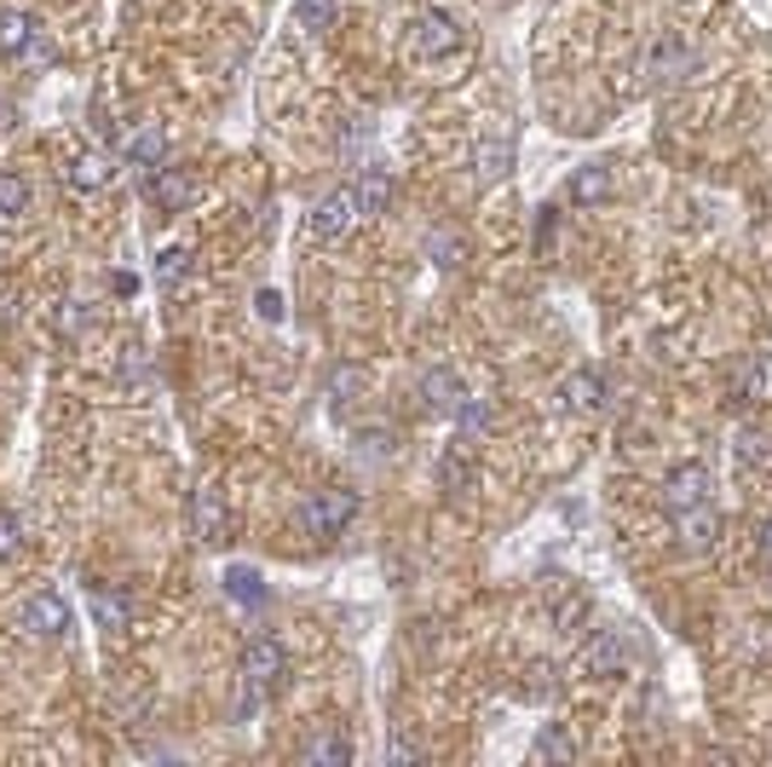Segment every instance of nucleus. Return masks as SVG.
Listing matches in <instances>:
<instances>
[{"label":"nucleus","instance_id":"1","mask_svg":"<svg viewBox=\"0 0 772 767\" xmlns=\"http://www.w3.org/2000/svg\"><path fill=\"white\" fill-rule=\"evenodd\" d=\"M352 520H357V490H317L311 503L300 508L306 537H340Z\"/></svg>","mask_w":772,"mask_h":767},{"label":"nucleus","instance_id":"2","mask_svg":"<svg viewBox=\"0 0 772 767\" xmlns=\"http://www.w3.org/2000/svg\"><path fill=\"white\" fill-rule=\"evenodd\" d=\"M283 675H288V652L277 641H248L242 652V687H254V692H271V687H283Z\"/></svg>","mask_w":772,"mask_h":767},{"label":"nucleus","instance_id":"3","mask_svg":"<svg viewBox=\"0 0 772 767\" xmlns=\"http://www.w3.org/2000/svg\"><path fill=\"white\" fill-rule=\"evenodd\" d=\"M628 658H634V646H628L623 629H594L588 646H582V669L588 675H617V669H628Z\"/></svg>","mask_w":772,"mask_h":767},{"label":"nucleus","instance_id":"4","mask_svg":"<svg viewBox=\"0 0 772 767\" xmlns=\"http://www.w3.org/2000/svg\"><path fill=\"white\" fill-rule=\"evenodd\" d=\"M357 219H363V214H357V191H329V196L311 208V237L334 242V237H347Z\"/></svg>","mask_w":772,"mask_h":767},{"label":"nucleus","instance_id":"5","mask_svg":"<svg viewBox=\"0 0 772 767\" xmlns=\"http://www.w3.org/2000/svg\"><path fill=\"white\" fill-rule=\"evenodd\" d=\"M18 623H24L30 635H41V641H58V635H70V606H64L58 595H30L24 606H18Z\"/></svg>","mask_w":772,"mask_h":767},{"label":"nucleus","instance_id":"6","mask_svg":"<svg viewBox=\"0 0 772 767\" xmlns=\"http://www.w3.org/2000/svg\"><path fill=\"white\" fill-rule=\"evenodd\" d=\"M663 503H669V508H697V503H709V467H703V462H674L669 480H663Z\"/></svg>","mask_w":772,"mask_h":767},{"label":"nucleus","instance_id":"7","mask_svg":"<svg viewBox=\"0 0 772 767\" xmlns=\"http://www.w3.org/2000/svg\"><path fill=\"white\" fill-rule=\"evenodd\" d=\"M150 202H156L162 214L191 208V202H196V173H191V168H156V173H150Z\"/></svg>","mask_w":772,"mask_h":767},{"label":"nucleus","instance_id":"8","mask_svg":"<svg viewBox=\"0 0 772 767\" xmlns=\"http://www.w3.org/2000/svg\"><path fill=\"white\" fill-rule=\"evenodd\" d=\"M674 514H680V543H686L692 554L715 549V537H720V520H715V508H709V503H697V508H674Z\"/></svg>","mask_w":772,"mask_h":767},{"label":"nucleus","instance_id":"9","mask_svg":"<svg viewBox=\"0 0 772 767\" xmlns=\"http://www.w3.org/2000/svg\"><path fill=\"white\" fill-rule=\"evenodd\" d=\"M191 526H196L202 543H225V503H219V490L202 485V490L191 496Z\"/></svg>","mask_w":772,"mask_h":767},{"label":"nucleus","instance_id":"10","mask_svg":"<svg viewBox=\"0 0 772 767\" xmlns=\"http://www.w3.org/2000/svg\"><path fill=\"white\" fill-rule=\"evenodd\" d=\"M565 196H571L577 208H594V202H605V196H611V168H600V162L577 168L571 185H565Z\"/></svg>","mask_w":772,"mask_h":767},{"label":"nucleus","instance_id":"11","mask_svg":"<svg viewBox=\"0 0 772 767\" xmlns=\"http://www.w3.org/2000/svg\"><path fill=\"white\" fill-rule=\"evenodd\" d=\"M110 179H116V162H110L104 150H81L76 162H70V185L76 191H104Z\"/></svg>","mask_w":772,"mask_h":767},{"label":"nucleus","instance_id":"12","mask_svg":"<svg viewBox=\"0 0 772 767\" xmlns=\"http://www.w3.org/2000/svg\"><path fill=\"white\" fill-rule=\"evenodd\" d=\"M508 168H513V139H479V150H473V173L485 179H508Z\"/></svg>","mask_w":772,"mask_h":767},{"label":"nucleus","instance_id":"13","mask_svg":"<svg viewBox=\"0 0 772 767\" xmlns=\"http://www.w3.org/2000/svg\"><path fill=\"white\" fill-rule=\"evenodd\" d=\"M416 41H421V53H450V47H462V30H456V18H450V12H427Z\"/></svg>","mask_w":772,"mask_h":767},{"label":"nucleus","instance_id":"14","mask_svg":"<svg viewBox=\"0 0 772 767\" xmlns=\"http://www.w3.org/2000/svg\"><path fill=\"white\" fill-rule=\"evenodd\" d=\"M386 208H393V179H386L381 168H370V173H363V185H357V214L381 219Z\"/></svg>","mask_w":772,"mask_h":767},{"label":"nucleus","instance_id":"15","mask_svg":"<svg viewBox=\"0 0 772 767\" xmlns=\"http://www.w3.org/2000/svg\"><path fill=\"white\" fill-rule=\"evenodd\" d=\"M421 398H427V410L450 416V410H456V398H462V381L450 375V370H427V381H421Z\"/></svg>","mask_w":772,"mask_h":767},{"label":"nucleus","instance_id":"16","mask_svg":"<svg viewBox=\"0 0 772 767\" xmlns=\"http://www.w3.org/2000/svg\"><path fill=\"white\" fill-rule=\"evenodd\" d=\"M24 214H30V179L12 168V173H0V225H12Z\"/></svg>","mask_w":772,"mask_h":767},{"label":"nucleus","instance_id":"17","mask_svg":"<svg viewBox=\"0 0 772 767\" xmlns=\"http://www.w3.org/2000/svg\"><path fill=\"white\" fill-rule=\"evenodd\" d=\"M35 18L30 12H0V53H30L35 47Z\"/></svg>","mask_w":772,"mask_h":767},{"label":"nucleus","instance_id":"18","mask_svg":"<svg viewBox=\"0 0 772 767\" xmlns=\"http://www.w3.org/2000/svg\"><path fill=\"white\" fill-rule=\"evenodd\" d=\"M294 18H300V30L323 35L334 18H340V0H294Z\"/></svg>","mask_w":772,"mask_h":767},{"label":"nucleus","instance_id":"19","mask_svg":"<svg viewBox=\"0 0 772 767\" xmlns=\"http://www.w3.org/2000/svg\"><path fill=\"white\" fill-rule=\"evenodd\" d=\"M300 756H306V762H334V767H340V762H352V744L340 738V733H317V738L300 744Z\"/></svg>","mask_w":772,"mask_h":767},{"label":"nucleus","instance_id":"20","mask_svg":"<svg viewBox=\"0 0 772 767\" xmlns=\"http://www.w3.org/2000/svg\"><path fill=\"white\" fill-rule=\"evenodd\" d=\"M565 404H571V410H600V375L577 370L571 381H565Z\"/></svg>","mask_w":772,"mask_h":767},{"label":"nucleus","instance_id":"21","mask_svg":"<svg viewBox=\"0 0 772 767\" xmlns=\"http://www.w3.org/2000/svg\"><path fill=\"white\" fill-rule=\"evenodd\" d=\"M582 623H588V595H559L554 600V629L559 635H582Z\"/></svg>","mask_w":772,"mask_h":767},{"label":"nucleus","instance_id":"22","mask_svg":"<svg viewBox=\"0 0 772 767\" xmlns=\"http://www.w3.org/2000/svg\"><path fill=\"white\" fill-rule=\"evenodd\" d=\"M162 150H168V139H162V127H145L139 139L127 145V156H133V168H150L156 173V162H162Z\"/></svg>","mask_w":772,"mask_h":767},{"label":"nucleus","instance_id":"23","mask_svg":"<svg viewBox=\"0 0 772 767\" xmlns=\"http://www.w3.org/2000/svg\"><path fill=\"white\" fill-rule=\"evenodd\" d=\"M450 416H456L462 433H485V427H490V404H485V398H473V393H462Z\"/></svg>","mask_w":772,"mask_h":767},{"label":"nucleus","instance_id":"24","mask_svg":"<svg viewBox=\"0 0 772 767\" xmlns=\"http://www.w3.org/2000/svg\"><path fill=\"white\" fill-rule=\"evenodd\" d=\"M536 756H542V762H571V756H577L571 727H548V733L536 738Z\"/></svg>","mask_w":772,"mask_h":767},{"label":"nucleus","instance_id":"25","mask_svg":"<svg viewBox=\"0 0 772 767\" xmlns=\"http://www.w3.org/2000/svg\"><path fill=\"white\" fill-rule=\"evenodd\" d=\"M93 618H99V629H110V635H116V629H127V600L122 595H93Z\"/></svg>","mask_w":772,"mask_h":767},{"label":"nucleus","instance_id":"26","mask_svg":"<svg viewBox=\"0 0 772 767\" xmlns=\"http://www.w3.org/2000/svg\"><path fill=\"white\" fill-rule=\"evenodd\" d=\"M18 549H24V520L12 508H0V560H18Z\"/></svg>","mask_w":772,"mask_h":767},{"label":"nucleus","instance_id":"27","mask_svg":"<svg viewBox=\"0 0 772 767\" xmlns=\"http://www.w3.org/2000/svg\"><path fill=\"white\" fill-rule=\"evenodd\" d=\"M427 255H433L439 266H462V237H450V232H433V237H427Z\"/></svg>","mask_w":772,"mask_h":767},{"label":"nucleus","instance_id":"28","mask_svg":"<svg viewBox=\"0 0 772 767\" xmlns=\"http://www.w3.org/2000/svg\"><path fill=\"white\" fill-rule=\"evenodd\" d=\"M185 272H191V255H185V248H168V255L156 260V283H179Z\"/></svg>","mask_w":772,"mask_h":767},{"label":"nucleus","instance_id":"29","mask_svg":"<svg viewBox=\"0 0 772 767\" xmlns=\"http://www.w3.org/2000/svg\"><path fill=\"white\" fill-rule=\"evenodd\" d=\"M87 324H93V312H87L81 301H64V312H58V329H64V335H81Z\"/></svg>","mask_w":772,"mask_h":767},{"label":"nucleus","instance_id":"30","mask_svg":"<svg viewBox=\"0 0 772 767\" xmlns=\"http://www.w3.org/2000/svg\"><path fill=\"white\" fill-rule=\"evenodd\" d=\"M225 583H231V595H237V600H260V577H254V572L231 566V572H225Z\"/></svg>","mask_w":772,"mask_h":767},{"label":"nucleus","instance_id":"31","mask_svg":"<svg viewBox=\"0 0 772 767\" xmlns=\"http://www.w3.org/2000/svg\"><path fill=\"white\" fill-rule=\"evenodd\" d=\"M761 456H767V433L743 427V433H738V462H761Z\"/></svg>","mask_w":772,"mask_h":767},{"label":"nucleus","instance_id":"32","mask_svg":"<svg viewBox=\"0 0 772 767\" xmlns=\"http://www.w3.org/2000/svg\"><path fill=\"white\" fill-rule=\"evenodd\" d=\"M531 675H536V681H531V698H554V692H559V681H554V669H548V664H536Z\"/></svg>","mask_w":772,"mask_h":767},{"label":"nucleus","instance_id":"33","mask_svg":"<svg viewBox=\"0 0 772 767\" xmlns=\"http://www.w3.org/2000/svg\"><path fill=\"white\" fill-rule=\"evenodd\" d=\"M761 554H767V560H772V520H767V526H761Z\"/></svg>","mask_w":772,"mask_h":767}]
</instances>
